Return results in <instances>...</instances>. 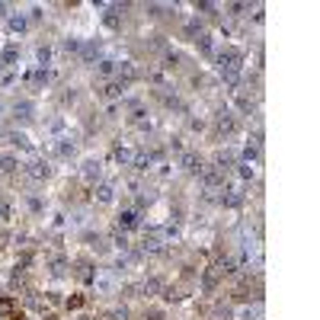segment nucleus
<instances>
[{
	"instance_id": "1",
	"label": "nucleus",
	"mask_w": 320,
	"mask_h": 320,
	"mask_svg": "<svg viewBox=\"0 0 320 320\" xmlns=\"http://www.w3.org/2000/svg\"><path fill=\"white\" fill-rule=\"evenodd\" d=\"M80 304H84V295H77V298L67 301V307H80Z\"/></svg>"
}]
</instances>
